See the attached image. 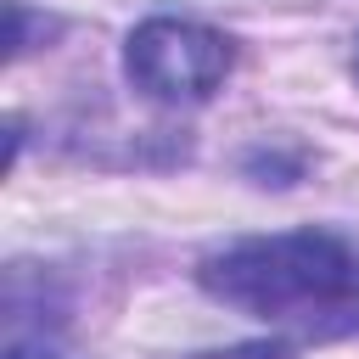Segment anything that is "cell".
<instances>
[{
	"label": "cell",
	"mask_w": 359,
	"mask_h": 359,
	"mask_svg": "<svg viewBox=\"0 0 359 359\" xmlns=\"http://www.w3.org/2000/svg\"><path fill=\"white\" fill-rule=\"evenodd\" d=\"M6 359H56V353H45V348H22V342H11V353Z\"/></svg>",
	"instance_id": "obj_3"
},
{
	"label": "cell",
	"mask_w": 359,
	"mask_h": 359,
	"mask_svg": "<svg viewBox=\"0 0 359 359\" xmlns=\"http://www.w3.org/2000/svg\"><path fill=\"white\" fill-rule=\"evenodd\" d=\"M202 292L258 325L348 331L359 325V247L337 230L241 236L202 258Z\"/></svg>",
	"instance_id": "obj_1"
},
{
	"label": "cell",
	"mask_w": 359,
	"mask_h": 359,
	"mask_svg": "<svg viewBox=\"0 0 359 359\" xmlns=\"http://www.w3.org/2000/svg\"><path fill=\"white\" fill-rule=\"evenodd\" d=\"M236 67V45L230 34L196 22V17H146L129 28L123 39V73L140 95L163 101V107H196L208 95L224 90Z\"/></svg>",
	"instance_id": "obj_2"
},
{
	"label": "cell",
	"mask_w": 359,
	"mask_h": 359,
	"mask_svg": "<svg viewBox=\"0 0 359 359\" xmlns=\"http://www.w3.org/2000/svg\"><path fill=\"white\" fill-rule=\"evenodd\" d=\"M353 73H359V45H353Z\"/></svg>",
	"instance_id": "obj_4"
}]
</instances>
